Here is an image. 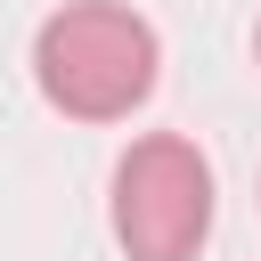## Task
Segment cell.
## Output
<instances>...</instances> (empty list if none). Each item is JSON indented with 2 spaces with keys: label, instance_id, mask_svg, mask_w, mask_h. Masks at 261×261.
I'll use <instances>...</instances> for the list:
<instances>
[{
  "label": "cell",
  "instance_id": "1",
  "mask_svg": "<svg viewBox=\"0 0 261 261\" xmlns=\"http://www.w3.org/2000/svg\"><path fill=\"white\" fill-rule=\"evenodd\" d=\"M163 41L130 0H65L33 33V82L65 122H122L155 98Z\"/></svg>",
  "mask_w": 261,
  "mask_h": 261
},
{
  "label": "cell",
  "instance_id": "2",
  "mask_svg": "<svg viewBox=\"0 0 261 261\" xmlns=\"http://www.w3.org/2000/svg\"><path fill=\"white\" fill-rule=\"evenodd\" d=\"M114 245L130 261H196L212 237V163L196 139L179 130H147L122 147L114 163V196H106Z\"/></svg>",
  "mask_w": 261,
  "mask_h": 261
},
{
  "label": "cell",
  "instance_id": "3",
  "mask_svg": "<svg viewBox=\"0 0 261 261\" xmlns=\"http://www.w3.org/2000/svg\"><path fill=\"white\" fill-rule=\"evenodd\" d=\"M253 57H261V24H253Z\"/></svg>",
  "mask_w": 261,
  "mask_h": 261
}]
</instances>
